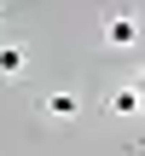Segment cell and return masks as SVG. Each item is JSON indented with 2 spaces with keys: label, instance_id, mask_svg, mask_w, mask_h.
Masks as SVG:
<instances>
[{
  "label": "cell",
  "instance_id": "cell-3",
  "mask_svg": "<svg viewBox=\"0 0 145 156\" xmlns=\"http://www.w3.org/2000/svg\"><path fill=\"white\" fill-rule=\"evenodd\" d=\"M29 69V46L23 41H0V81H17Z\"/></svg>",
  "mask_w": 145,
  "mask_h": 156
},
{
  "label": "cell",
  "instance_id": "cell-1",
  "mask_svg": "<svg viewBox=\"0 0 145 156\" xmlns=\"http://www.w3.org/2000/svg\"><path fill=\"white\" fill-rule=\"evenodd\" d=\"M134 41H139V17H134V12L105 17V46H134Z\"/></svg>",
  "mask_w": 145,
  "mask_h": 156
},
{
  "label": "cell",
  "instance_id": "cell-2",
  "mask_svg": "<svg viewBox=\"0 0 145 156\" xmlns=\"http://www.w3.org/2000/svg\"><path fill=\"white\" fill-rule=\"evenodd\" d=\"M41 116H46V122H76V116H81V98H76V93H46V98H41Z\"/></svg>",
  "mask_w": 145,
  "mask_h": 156
},
{
  "label": "cell",
  "instance_id": "cell-5",
  "mask_svg": "<svg viewBox=\"0 0 145 156\" xmlns=\"http://www.w3.org/2000/svg\"><path fill=\"white\" fill-rule=\"evenodd\" d=\"M128 87H134V98H139V104H145V69H139V75H134V81H128Z\"/></svg>",
  "mask_w": 145,
  "mask_h": 156
},
{
  "label": "cell",
  "instance_id": "cell-4",
  "mask_svg": "<svg viewBox=\"0 0 145 156\" xmlns=\"http://www.w3.org/2000/svg\"><path fill=\"white\" fill-rule=\"evenodd\" d=\"M105 110H110V116H134V110H139V98H134V87H116V93L105 98Z\"/></svg>",
  "mask_w": 145,
  "mask_h": 156
}]
</instances>
